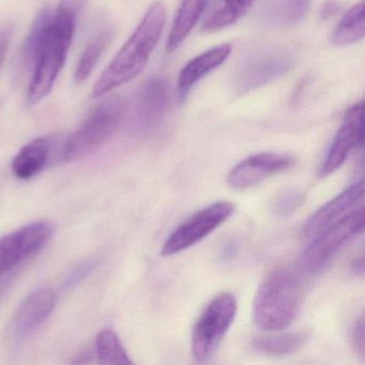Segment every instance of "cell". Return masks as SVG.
Returning <instances> with one entry per match:
<instances>
[{
  "label": "cell",
  "instance_id": "cell-1",
  "mask_svg": "<svg viewBox=\"0 0 365 365\" xmlns=\"http://www.w3.org/2000/svg\"><path fill=\"white\" fill-rule=\"evenodd\" d=\"M166 21L165 6H150L131 37L104 70L93 89V98L108 95L135 78L148 63Z\"/></svg>",
  "mask_w": 365,
  "mask_h": 365
},
{
  "label": "cell",
  "instance_id": "cell-2",
  "mask_svg": "<svg viewBox=\"0 0 365 365\" xmlns=\"http://www.w3.org/2000/svg\"><path fill=\"white\" fill-rule=\"evenodd\" d=\"M78 16L61 7L53 14L34 63L35 71L29 91L31 106L41 102L52 91L65 66Z\"/></svg>",
  "mask_w": 365,
  "mask_h": 365
},
{
  "label": "cell",
  "instance_id": "cell-3",
  "mask_svg": "<svg viewBox=\"0 0 365 365\" xmlns=\"http://www.w3.org/2000/svg\"><path fill=\"white\" fill-rule=\"evenodd\" d=\"M301 302V287L294 273L277 269L260 284L253 302L256 326L266 331H282L294 322Z\"/></svg>",
  "mask_w": 365,
  "mask_h": 365
},
{
  "label": "cell",
  "instance_id": "cell-4",
  "mask_svg": "<svg viewBox=\"0 0 365 365\" xmlns=\"http://www.w3.org/2000/svg\"><path fill=\"white\" fill-rule=\"evenodd\" d=\"M127 110V101L120 96H112L98 104L82 125L66 140L63 161H78L100 150L120 128Z\"/></svg>",
  "mask_w": 365,
  "mask_h": 365
},
{
  "label": "cell",
  "instance_id": "cell-5",
  "mask_svg": "<svg viewBox=\"0 0 365 365\" xmlns=\"http://www.w3.org/2000/svg\"><path fill=\"white\" fill-rule=\"evenodd\" d=\"M364 230V208L350 211L314 237L303 252L301 267L309 274L322 272L344 245Z\"/></svg>",
  "mask_w": 365,
  "mask_h": 365
},
{
  "label": "cell",
  "instance_id": "cell-6",
  "mask_svg": "<svg viewBox=\"0 0 365 365\" xmlns=\"http://www.w3.org/2000/svg\"><path fill=\"white\" fill-rule=\"evenodd\" d=\"M236 313V298L230 292L217 294L208 303L196 322L192 335V354L196 360L206 361L215 354Z\"/></svg>",
  "mask_w": 365,
  "mask_h": 365
},
{
  "label": "cell",
  "instance_id": "cell-7",
  "mask_svg": "<svg viewBox=\"0 0 365 365\" xmlns=\"http://www.w3.org/2000/svg\"><path fill=\"white\" fill-rule=\"evenodd\" d=\"M232 212L234 206L228 202H217L198 211L170 235L162 247V255H175L193 247L227 221Z\"/></svg>",
  "mask_w": 365,
  "mask_h": 365
},
{
  "label": "cell",
  "instance_id": "cell-8",
  "mask_svg": "<svg viewBox=\"0 0 365 365\" xmlns=\"http://www.w3.org/2000/svg\"><path fill=\"white\" fill-rule=\"evenodd\" d=\"M50 222L39 221L23 226L0 238V277L21 262L43 249L54 235Z\"/></svg>",
  "mask_w": 365,
  "mask_h": 365
},
{
  "label": "cell",
  "instance_id": "cell-9",
  "mask_svg": "<svg viewBox=\"0 0 365 365\" xmlns=\"http://www.w3.org/2000/svg\"><path fill=\"white\" fill-rule=\"evenodd\" d=\"M294 65V59L287 53L271 51L260 53L247 59L237 70L235 88L245 93L264 86L287 73Z\"/></svg>",
  "mask_w": 365,
  "mask_h": 365
},
{
  "label": "cell",
  "instance_id": "cell-10",
  "mask_svg": "<svg viewBox=\"0 0 365 365\" xmlns=\"http://www.w3.org/2000/svg\"><path fill=\"white\" fill-rule=\"evenodd\" d=\"M364 140V106L354 104L346 112L341 128L329 149L320 175L326 177L339 170L354 149L362 146Z\"/></svg>",
  "mask_w": 365,
  "mask_h": 365
},
{
  "label": "cell",
  "instance_id": "cell-11",
  "mask_svg": "<svg viewBox=\"0 0 365 365\" xmlns=\"http://www.w3.org/2000/svg\"><path fill=\"white\" fill-rule=\"evenodd\" d=\"M56 303V294L48 288H41L29 294L10 322L12 341L21 343L33 335L51 317Z\"/></svg>",
  "mask_w": 365,
  "mask_h": 365
},
{
  "label": "cell",
  "instance_id": "cell-12",
  "mask_svg": "<svg viewBox=\"0 0 365 365\" xmlns=\"http://www.w3.org/2000/svg\"><path fill=\"white\" fill-rule=\"evenodd\" d=\"M294 160L287 155L259 153L237 164L227 176V183L235 190H247L279 173L289 170Z\"/></svg>",
  "mask_w": 365,
  "mask_h": 365
},
{
  "label": "cell",
  "instance_id": "cell-13",
  "mask_svg": "<svg viewBox=\"0 0 365 365\" xmlns=\"http://www.w3.org/2000/svg\"><path fill=\"white\" fill-rule=\"evenodd\" d=\"M363 196H364L363 180L358 181L344 190L341 193L335 196L333 200L327 202L324 206L313 213L311 217H309L301 228L302 238L313 239L322 230L349 213V211L363 200Z\"/></svg>",
  "mask_w": 365,
  "mask_h": 365
},
{
  "label": "cell",
  "instance_id": "cell-14",
  "mask_svg": "<svg viewBox=\"0 0 365 365\" xmlns=\"http://www.w3.org/2000/svg\"><path fill=\"white\" fill-rule=\"evenodd\" d=\"M170 99L168 84L162 76H153L140 87L136 102V118L145 131L157 127L165 116Z\"/></svg>",
  "mask_w": 365,
  "mask_h": 365
},
{
  "label": "cell",
  "instance_id": "cell-15",
  "mask_svg": "<svg viewBox=\"0 0 365 365\" xmlns=\"http://www.w3.org/2000/svg\"><path fill=\"white\" fill-rule=\"evenodd\" d=\"M232 46L222 44L191 59L180 71L178 78V93L180 99H185L190 89L197 84L202 78L225 63L230 56Z\"/></svg>",
  "mask_w": 365,
  "mask_h": 365
},
{
  "label": "cell",
  "instance_id": "cell-16",
  "mask_svg": "<svg viewBox=\"0 0 365 365\" xmlns=\"http://www.w3.org/2000/svg\"><path fill=\"white\" fill-rule=\"evenodd\" d=\"M51 140L39 138L23 147L12 162V170L19 179L27 180L39 174L50 159Z\"/></svg>",
  "mask_w": 365,
  "mask_h": 365
},
{
  "label": "cell",
  "instance_id": "cell-17",
  "mask_svg": "<svg viewBox=\"0 0 365 365\" xmlns=\"http://www.w3.org/2000/svg\"><path fill=\"white\" fill-rule=\"evenodd\" d=\"M210 0H182L168 36L166 51L172 53L180 46L200 21Z\"/></svg>",
  "mask_w": 365,
  "mask_h": 365
},
{
  "label": "cell",
  "instance_id": "cell-18",
  "mask_svg": "<svg viewBox=\"0 0 365 365\" xmlns=\"http://www.w3.org/2000/svg\"><path fill=\"white\" fill-rule=\"evenodd\" d=\"M364 35V1L361 0L341 16L331 34V42L337 46H349L361 41Z\"/></svg>",
  "mask_w": 365,
  "mask_h": 365
},
{
  "label": "cell",
  "instance_id": "cell-19",
  "mask_svg": "<svg viewBox=\"0 0 365 365\" xmlns=\"http://www.w3.org/2000/svg\"><path fill=\"white\" fill-rule=\"evenodd\" d=\"M304 332H282L275 334L260 335L253 339V347L269 356H287L298 351L305 341Z\"/></svg>",
  "mask_w": 365,
  "mask_h": 365
},
{
  "label": "cell",
  "instance_id": "cell-20",
  "mask_svg": "<svg viewBox=\"0 0 365 365\" xmlns=\"http://www.w3.org/2000/svg\"><path fill=\"white\" fill-rule=\"evenodd\" d=\"M255 0H221V6L213 10L202 23V31L213 33L235 24L242 18Z\"/></svg>",
  "mask_w": 365,
  "mask_h": 365
},
{
  "label": "cell",
  "instance_id": "cell-21",
  "mask_svg": "<svg viewBox=\"0 0 365 365\" xmlns=\"http://www.w3.org/2000/svg\"><path fill=\"white\" fill-rule=\"evenodd\" d=\"M312 0H275L264 14L272 24L289 26L301 22L309 14Z\"/></svg>",
  "mask_w": 365,
  "mask_h": 365
},
{
  "label": "cell",
  "instance_id": "cell-22",
  "mask_svg": "<svg viewBox=\"0 0 365 365\" xmlns=\"http://www.w3.org/2000/svg\"><path fill=\"white\" fill-rule=\"evenodd\" d=\"M112 38V29H106L89 42L78 61V67L74 73L76 84H83L91 76V72L95 69L104 51L110 46Z\"/></svg>",
  "mask_w": 365,
  "mask_h": 365
},
{
  "label": "cell",
  "instance_id": "cell-23",
  "mask_svg": "<svg viewBox=\"0 0 365 365\" xmlns=\"http://www.w3.org/2000/svg\"><path fill=\"white\" fill-rule=\"evenodd\" d=\"M96 354L100 364H132L129 354L125 351L116 333L103 330L96 339Z\"/></svg>",
  "mask_w": 365,
  "mask_h": 365
},
{
  "label": "cell",
  "instance_id": "cell-24",
  "mask_svg": "<svg viewBox=\"0 0 365 365\" xmlns=\"http://www.w3.org/2000/svg\"><path fill=\"white\" fill-rule=\"evenodd\" d=\"M52 16L53 14L50 9H43L35 19V22H34L26 40H25L24 46H23V58L27 65L35 63L38 51L43 41L46 29L50 24Z\"/></svg>",
  "mask_w": 365,
  "mask_h": 365
},
{
  "label": "cell",
  "instance_id": "cell-25",
  "mask_svg": "<svg viewBox=\"0 0 365 365\" xmlns=\"http://www.w3.org/2000/svg\"><path fill=\"white\" fill-rule=\"evenodd\" d=\"M302 200V195L298 192L287 191L277 202V211L279 215H289L290 212H294V209L298 208Z\"/></svg>",
  "mask_w": 365,
  "mask_h": 365
},
{
  "label": "cell",
  "instance_id": "cell-26",
  "mask_svg": "<svg viewBox=\"0 0 365 365\" xmlns=\"http://www.w3.org/2000/svg\"><path fill=\"white\" fill-rule=\"evenodd\" d=\"M364 317L361 315L356 319L351 332L352 346L356 349V354L360 356H364L365 335H364Z\"/></svg>",
  "mask_w": 365,
  "mask_h": 365
},
{
  "label": "cell",
  "instance_id": "cell-27",
  "mask_svg": "<svg viewBox=\"0 0 365 365\" xmlns=\"http://www.w3.org/2000/svg\"><path fill=\"white\" fill-rule=\"evenodd\" d=\"M93 262H87V264H83L81 266L78 270L74 271L72 273L71 277H69V279L67 281V287H71V286L76 285L78 284V282H80L81 279H84L91 270H93Z\"/></svg>",
  "mask_w": 365,
  "mask_h": 365
},
{
  "label": "cell",
  "instance_id": "cell-28",
  "mask_svg": "<svg viewBox=\"0 0 365 365\" xmlns=\"http://www.w3.org/2000/svg\"><path fill=\"white\" fill-rule=\"evenodd\" d=\"M339 5L335 1H328L322 9V18L328 19L339 11Z\"/></svg>",
  "mask_w": 365,
  "mask_h": 365
},
{
  "label": "cell",
  "instance_id": "cell-29",
  "mask_svg": "<svg viewBox=\"0 0 365 365\" xmlns=\"http://www.w3.org/2000/svg\"><path fill=\"white\" fill-rule=\"evenodd\" d=\"M7 36L0 35V66L3 63L4 58H5L6 50H7Z\"/></svg>",
  "mask_w": 365,
  "mask_h": 365
}]
</instances>
